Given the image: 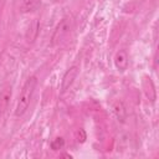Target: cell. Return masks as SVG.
Wrapping results in <instances>:
<instances>
[{
    "label": "cell",
    "instance_id": "30bf717a",
    "mask_svg": "<svg viewBox=\"0 0 159 159\" xmlns=\"http://www.w3.org/2000/svg\"><path fill=\"white\" fill-rule=\"evenodd\" d=\"M63 145H65V140H63V138H56V139H53V140L51 142V148H52L53 150L62 149Z\"/></svg>",
    "mask_w": 159,
    "mask_h": 159
},
{
    "label": "cell",
    "instance_id": "7a4b0ae2",
    "mask_svg": "<svg viewBox=\"0 0 159 159\" xmlns=\"http://www.w3.org/2000/svg\"><path fill=\"white\" fill-rule=\"evenodd\" d=\"M72 27H73L72 19H71V17H63V19L57 24V26H56L55 30H53V34H52V37H51V43H52L53 46L60 45V43L71 34Z\"/></svg>",
    "mask_w": 159,
    "mask_h": 159
},
{
    "label": "cell",
    "instance_id": "52a82bcc",
    "mask_svg": "<svg viewBox=\"0 0 159 159\" xmlns=\"http://www.w3.org/2000/svg\"><path fill=\"white\" fill-rule=\"evenodd\" d=\"M143 87H144V92H145L147 97L149 98V101L154 102L155 98H157V91H155V86H154V83H153L150 77H144Z\"/></svg>",
    "mask_w": 159,
    "mask_h": 159
},
{
    "label": "cell",
    "instance_id": "3957f363",
    "mask_svg": "<svg viewBox=\"0 0 159 159\" xmlns=\"http://www.w3.org/2000/svg\"><path fill=\"white\" fill-rule=\"evenodd\" d=\"M77 75H78V67L77 66H72L65 72V75L61 80V86H60L61 93H65L67 89H70V87L73 84Z\"/></svg>",
    "mask_w": 159,
    "mask_h": 159
},
{
    "label": "cell",
    "instance_id": "277c9868",
    "mask_svg": "<svg viewBox=\"0 0 159 159\" xmlns=\"http://www.w3.org/2000/svg\"><path fill=\"white\" fill-rule=\"evenodd\" d=\"M113 62H114L116 68L119 72H124L129 65V57H128L127 51L125 50H118L113 57Z\"/></svg>",
    "mask_w": 159,
    "mask_h": 159
},
{
    "label": "cell",
    "instance_id": "9c48e42d",
    "mask_svg": "<svg viewBox=\"0 0 159 159\" xmlns=\"http://www.w3.org/2000/svg\"><path fill=\"white\" fill-rule=\"evenodd\" d=\"M113 112H114L116 117L118 118V120H120V122H124V119L127 118V111H125V107L122 101H116L113 103Z\"/></svg>",
    "mask_w": 159,
    "mask_h": 159
},
{
    "label": "cell",
    "instance_id": "8992f818",
    "mask_svg": "<svg viewBox=\"0 0 159 159\" xmlns=\"http://www.w3.org/2000/svg\"><path fill=\"white\" fill-rule=\"evenodd\" d=\"M11 99V87H5L0 93V116H4Z\"/></svg>",
    "mask_w": 159,
    "mask_h": 159
},
{
    "label": "cell",
    "instance_id": "6da1fadb",
    "mask_svg": "<svg viewBox=\"0 0 159 159\" xmlns=\"http://www.w3.org/2000/svg\"><path fill=\"white\" fill-rule=\"evenodd\" d=\"M36 86H37V78L35 76L29 77L26 80V82L24 83L21 92H20V96H19V99H17V103H16V108H15V116L16 117H21L27 111L30 102L32 99L34 92L36 89Z\"/></svg>",
    "mask_w": 159,
    "mask_h": 159
},
{
    "label": "cell",
    "instance_id": "ba28073f",
    "mask_svg": "<svg viewBox=\"0 0 159 159\" xmlns=\"http://www.w3.org/2000/svg\"><path fill=\"white\" fill-rule=\"evenodd\" d=\"M41 6V0H24L20 7V11L26 14V12H32L36 11Z\"/></svg>",
    "mask_w": 159,
    "mask_h": 159
},
{
    "label": "cell",
    "instance_id": "5b68a950",
    "mask_svg": "<svg viewBox=\"0 0 159 159\" xmlns=\"http://www.w3.org/2000/svg\"><path fill=\"white\" fill-rule=\"evenodd\" d=\"M39 32H40V21L37 19H34L30 22L29 27H27V31H26V35H25L26 41L30 42V43H32L37 39Z\"/></svg>",
    "mask_w": 159,
    "mask_h": 159
}]
</instances>
